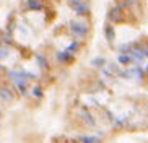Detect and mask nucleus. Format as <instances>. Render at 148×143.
<instances>
[{"label":"nucleus","instance_id":"nucleus-14","mask_svg":"<svg viewBox=\"0 0 148 143\" xmlns=\"http://www.w3.org/2000/svg\"><path fill=\"white\" fill-rule=\"evenodd\" d=\"M10 51L8 47H0V59H5V57H8Z\"/></svg>","mask_w":148,"mask_h":143},{"label":"nucleus","instance_id":"nucleus-5","mask_svg":"<svg viewBox=\"0 0 148 143\" xmlns=\"http://www.w3.org/2000/svg\"><path fill=\"white\" fill-rule=\"evenodd\" d=\"M28 8L33 12H41L42 10V3L39 0H28Z\"/></svg>","mask_w":148,"mask_h":143},{"label":"nucleus","instance_id":"nucleus-7","mask_svg":"<svg viewBox=\"0 0 148 143\" xmlns=\"http://www.w3.org/2000/svg\"><path fill=\"white\" fill-rule=\"evenodd\" d=\"M82 117L85 119V122H86L88 125H91V127H95V125H96L95 119H93V116H91L90 112H82Z\"/></svg>","mask_w":148,"mask_h":143},{"label":"nucleus","instance_id":"nucleus-9","mask_svg":"<svg viewBox=\"0 0 148 143\" xmlns=\"http://www.w3.org/2000/svg\"><path fill=\"white\" fill-rule=\"evenodd\" d=\"M109 16H111V20H112V21L121 20V8H112V12L109 13Z\"/></svg>","mask_w":148,"mask_h":143},{"label":"nucleus","instance_id":"nucleus-1","mask_svg":"<svg viewBox=\"0 0 148 143\" xmlns=\"http://www.w3.org/2000/svg\"><path fill=\"white\" fill-rule=\"evenodd\" d=\"M10 78L16 83L18 90L21 91V93H25V91H26L28 78H33V75H31V73H25V72H16V70H12V72H10Z\"/></svg>","mask_w":148,"mask_h":143},{"label":"nucleus","instance_id":"nucleus-6","mask_svg":"<svg viewBox=\"0 0 148 143\" xmlns=\"http://www.w3.org/2000/svg\"><path fill=\"white\" fill-rule=\"evenodd\" d=\"M72 59H73V57H72V54H70V52H67V51L59 52V54H57V60H60V62H70Z\"/></svg>","mask_w":148,"mask_h":143},{"label":"nucleus","instance_id":"nucleus-8","mask_svg":"<svg viewBox=\"0 0 148 143\" xmlns=\"http://www.w3.org/2000/svg\"><path fill=\"white\" fill-rule=\"evenodd\" d=\"M36 60H38V65H39L41 68H47V60H46V57L42 55V54H38L36 55Z\"/></svg>","mask_w":148,"mask_h":143},{"label":"nucleus","instance_id":"nucleus-2","mask_svg":"<svg viewBox=\"0 0 148 143\" xmlns=\"http://www.w3.org/2000/svg\"><path fill=\"white\" fill-rule=\"evenodd\" d=\"M70 31L73 33V36L77 38H85L88 33V26L83 21H72L70 23Z\"/></svg>","mask_w":148,"mask_h":143},{"label":"nucleus","instance_id":"nucleus-4","mask_svg":"<svg viewBox=\"0 0 148 143\" xmlns=\"http://www.w3.org/2000/svg\"><path fill=\"white\" fill-rule=\"evenodd\" d=\"M0 98L3 101H13L15 99V96L13 93H12V90L7 86H0Z\"/></svg>","mask_w":148,"mask_h":143},{"label":"nucleus","instance_id":"nucleus-13","mask_svg":"<svg viewBox=\"0 0 148 143\" xmlns=\"http://www.w3.org/2000/svg\"><path fill=\"white\" fill-rule=\"evenodd\" d=\"M78 51V42H72V44H69V47H67V52H77Z\"/></svg>","mask_w":148,"mask_h":143},{"label":"nucleus","instance_id":"nucleus-3","mask_svg":"<svg viewBox=\"0 0 148 143\" xmlns=\"http://www.w3.org/2000/svg\"><path fill=\"white\" fill-rule=\"evenodd\" d=\"M70 5L78 15H86L88 8H90V5L86 2H83V0H70Z\"/></svg>","mask_w":148,"mask_h":143},{"label":"nucleus","instance_id":"nucleus-16","mask_svg":"<svg viewBox=\"0 0 148 143\" xmlns=\"http://www.w3.org/2000/svg\"><path fill=\"white\" fill-rule=\"evenodd\" d=\"M104 59H103V57H99V59H95V60H93V65H95V67H103V65H104Z\"/></svg>","mask_w":148,"mask_h":143},{"label":"nucleus","instance_id":"nucleus-12","mask_svg":"<svg viewBox=\"0 0 148 143\" xmlns=\"http://www.w3.org/2000/svg\"><path fill=\"white\" fill-rule=\"evenodd\" d=\"M82 140L85 143H99V138H98V137H82Z\"/></svg>","mask_w":148,"mask_h":143},{"label":"nucleus","instance_id":"nucleus-11","mask_svg":"<svg viewBox=\"0 0 148 143\" xmlns=\"http://www.w3.org/2000/svg\"><path fill=\"white\" fill-rule=\"evenodd\" d=\"M106 38L109 39V41H112L114 39V29L111 25H106Z\"/></svg>","mask_w":148,"mask_h":143},{"label":"nucleus","instance_id":"nucleus-10","mask_svg":"<svg viewBox=\"0 0 148 143\" xmlns=\"http://www.w3.org/2000/svg\"><path fill=\"white\" fill-rule=\"evenodd\" d=\"M132 62V57L129 55V54H122V55H119V64H122V65H129Z\"/></svg>","mask_w":148,"mask_h":143},{"label":"nucleus","instance_id":"nucleus-15","mask_svg":"<svg viewBox=\"0 0 148 143\" xmlns=\"http://www.w3.org/2000/svg\"><path fill=\"white\" fill-rule=\"evenodd\" d=\"M33 94H34L36 98H42V90H41L39 86H34L33 88Z\"/></svg>","mask_w":148,"mask_h":143},{"label":"nucleus","instance_id":"nucleus-17","mask_svg":"<svg viewBox=\"0 0 148 143\" xmlns=\"http://www.w3.org/2000/svg\"><path fill=\"white\" fill-rule=\"evenodd\" d=\"M147 72H148V65H147Z\"/></svg>","mask_w":148,"mask_h":143}]
</instances>
